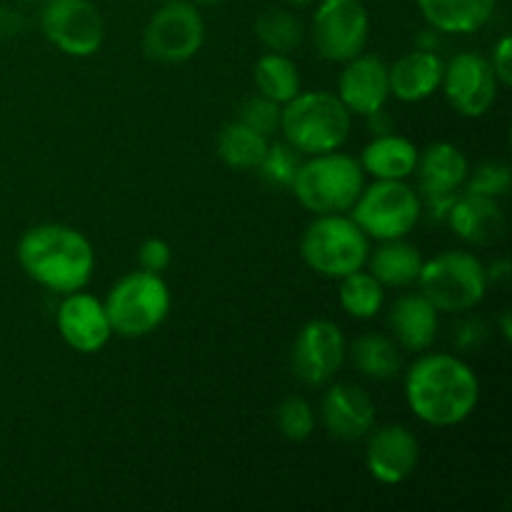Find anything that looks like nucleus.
Returning <instances> with one entry per match:
<instances>
[{
    "mask_svg": "<svg viewBox=\"0 0 512 512\" xmlns=\"http://www.w3.org/2000/svg\"><path fill=\"white\" fill-rule=\"evenodd\" d=\"M405 403L420 423L455 428L478 408L480 380L458 355L420 353L405 370Z\"/></svg>",
    "mask_w": 512,
    "mask_h": 512,
    "instance_id": "obj_1",
    "label": "nucleus"
},
{
    "mask_svg": "<svg viewBox=\"0 0 512 512\" xmlns=\"http://www.w3.org/2000/svg\"><path fill=\"white\" fill-rule=\"evenodd\" d=\"M23 273L55 295L85 290L95 273V250L88 235L63 223H43L25 230L18 240Z\"/></svg>",
    "mask_w": 512,
    "mask_h": 512,
    "instance_id": "obj_2",
    "label": "nucleus"
},
{
    "mask_svg": "<svg viewBox=\"0 0 512 512\" xmlns=\"http://www.w3.org/2000/svg\"><path fill=\"white\" fill-rule=\"evenodd\" d=\"M280 133L300 155L340 150L353 130V113L328 90H300L280 110Z\"/></svg>",
    "mask_w": 512,
    "mask_h": 512,
    "instance_id": "obj_3",
    "label": "nucleus"
},
{
    "mask_svg": "<svg viewBox=\"0 0 512 512\" xmlns=\"http://www.w3.org/2000/svg\"><path fill=\"white\" fill-rule=\"evenodd\" d=\"M365 188V173L360 160L348 153L308 155L295 173L293 195L313 215L348 213Z\"/></svg>",
    "mask_w": 512,
    "mask_h": 512,
    "instance_id": "obj_4",
    "label": "nucleus"
},
{
    "mask_svg": "<svg viewBox=\"0 0 512 512\" xmlns=\"http://www.w3.org/2000/svg\"><path fill=\"white\" fill-rule=\"evenodd\" d=\"M103 305L110 325H113V335L135 340L155 333L168 320L170 308H173V293L163 275L140 268L135 273L123 275L108 290Z\"/></svg>",
    "mask_w": 512,
    "mask_h": 512,
    "instance_id": "obj_5",
    "label": "nucleus"
},
{
    "mask_svg": "<svg viewBox=\"0 0 512 512\" xmlns=\"http://www.w3.org/2000/svg\"><path fill=\"white\" fill-rule=\"evenodd\" d=\"M370 255V238L350 215H315L300 238V258L313 273L340 280L365 268Z\"/></svg>",
    "mask_w": 512,
    "mask_h": 512,
    "instance_id": "obj_6",
    "label": "nucleus"
},
{
    "mask_svg": "<svg viewBox=\"0 0 512 512\" xmlns=\"http://www.w3.org/2000/svg\"><path fill=\"white\" fill-rule=\"evenodd\" d=\"M418 288L438 313H468L483 303L490 288L485 265L468 250H443L423 260Z\"/></svg>",
    "mask_w": 512,
    "mask_h": 512,
    "instance_id": "obj_7",
    "label": "nucleus"
},
{
    "mask_svg": "<svg viewBox=\"0 0 512 512\" xmlns=\"http://www.w3.org/2000/svg\"><path fill=\"white\" fill-rule=\"evenodd\" d=\"M348 213L358 228L378 243L408 238L423 218L420 195L408 180H373L360 190Z\"/></svg>",
    "mask_w": 512,
    "mask_h": 512,
    "instance_id": "obj_8",
    "label": "nucleus"
},
{
    "mask_svg": "<svg viewBox=\"0 0 512 512\" xmlns=\"http://www.w3.org/2000/svg\"><path fill=\"white\" fill-rule=\"evenodd\" d=\"M205 43V20L188 0L160 3L143 30V50L150 60L180 65L193 60Z\"/></svg>",
    "mask_w": 512,
    "mask_h": 512,
    "instance_id": "obj_9",
    "label": "nucleus"
},
{
    "mask_svg": "<svg viewBox=\"0 0 512 512\" xmlns=\"http://www.w3.org/2000/svg\"><path fill=\"white\" fill-rule=\"evenodd\" d=\"M370 15L363 0H320L313 13V45L328 63H348L365 53Z\"/></svg>",
    "mask_w": 512,
    "mask_h": 512,
    "instance_id": "obj_10",
    "label": "nucleus"
},
{
    "mask_svg": "<svg viewBox=\"0 0 512 512\" xmlns=\"http://www.w3.org/2000/svg\"><path fill=\"white\" fill-rule=\"evenodd\" d=\"M40 30L70 58H90L105 43L103 15L90 0H45Z\"/></svg>",
    "mask_w": 512,
    "mask_h": 512,
    "instance_id": "obj_11",
    "label": "nucleus"
},
{
    "mask_svg": "<svg viewBox=\"0 0 512 512\" xmlns=\"http://www.w3.org/2000/svg\"><path fill=\"white\" fill-rule=\"evenodd\" d=\"M348 358V340L333 320H308L298 330L290 350V365L295 378L308 388H323L333 383L335 375Z\"/></svg>",
    "mask_w": 512,
    "mask_h": 512,
    "instance_id": "obj_12",
    "label": "nucleus"
},
{
    "mask_svg": "<svg viewBox=\"0 0 512 512\" xmlns=\"http://www.w3.org/2000/svg\"><path fill=\"white\" fill-rule=\"evenodd\" d=\"M445 100L463 118H483L498 100L500 83L493 65L480 53H458L445 63L443 70Z\"/></svg>",
    "mask_w": 512,
    "mask_h": 512,
    "instance_id": "obj_13",
    "label": "nucleus"
},
{
    "mask_svg": "<svg viewBox=\"0 0 512 512\" xmlns=\"http://www.w3.org/2000/svg\"><path fill=\"white\" fill-rule=\"evenodd\" d=\"M55 325L65 345L83 355L100 353L113 338V325L105 313L103 300L85 290L63 295L55 310Z\"/></svg>",
    "mask_w": 512,
    "mask_h": 512,
    "instance_id": "obj_14",
    "label": "nucleus"
},
{
    "mask_svg": "<svg viewBox=\"0 0 512 512\" xmlns=\"http://www.w3.org/2000/svg\"><path fill=\"white\" fill-rule=\"evenodd\" d=\"M368 450H365V468L370 478L380 485H403L413 478L420 463V443L415 433L405 425H383L370 430Z\"/></svg>",
    "mask_w": 512,
    "mask_h": 512,
    "instance_id": "obj_15",
    "label": "nucleus"
},
{
    "mask_svg": "<svg viewBox=\"0 0 512 512\" xmlns=\"http://www.w3.org/2000/svg\"><path fill=\"white\" fill-rule=\"evenodd\" d=\"M320 420L330 438L355 443L375 428V403L365 388L355 383H328L320 403Z\"/></svg>",
    "mask_w": 512,
    "mask_h": 512,
    "instance_id": "obj_16",
    "label": "nucleus"
},
{
    "mask_svg": "<svg viewBox=\"0 0 512 512\" xmlns=\"http://www.w3.org/2000/svg\"><path fill=\"white\" fill-rule=\"evenodd\" d=\"M338 95L345 108L353 115H370L385 110L390 100L388 65L373 53H360L353 60L343 63L338 78Z\"/></svg>",
    "mask_w": 512,
    "mask_h": 512,
    "instance_id": "obj_17",
    "label": "nucleus"
},
{
    "mask_svg": "<svg viewBox=\"0 0 512 512\" xmlns=\"http://www.w3.org/2000/svg\"><path fill=\"white\" fill-rule=\"evenodd\" d=\"M445 223L453 228V233L460 240L470 245H480V248L498 243L505 235V228H508L500 200L468 193V190L458 193Z\"/></svg>",
    "mask_w": 512,
    "mask_h": 512,
    "instance_id": "obj_18",
    "label": "nucleus"
},
{
    "mask_svg": "<svg viewBox=\"0 0 512 512\" xmlns=\"http://www.w3.org/2000/svg\"><path fill=\"white\" fill-rule=\"evenodd\" d=\"M390 338L405 353H425L438 338L440 313L423 293H403L388 310Z\"/></svg>",
    "mask_w": 512,
    "mask_h": 512,
    "instance_id": "obj_19",
    "label": "nucleus"
},
{
    "mask_svg": "<svg viewBox=\"0 0 512 512\" xmlns=\"http://www.w3.org/2000/svg\"><path fill=\"white\" fill-rule=\"evenodd\" d=\"M445 60L438 50L415 48L388 65L390 98L400 103H423L433 98L443 83Z\"/></svg>",
    "mask_w": 512,
    "mask_h": 512,
    "instance_id": "obj_20",
    "label": "nucleus"
},
{
    "mask_svg": "<svg viewBox=\"0 0 512 512\" xmlns=\"http://www.w3.org/2000/svg\"><path fill=\"white\" fill-rule=\"evenodd\" d=\"M470 163L463 150L453 143H430L423 153H418V195L433 193H460L468 180Z\"/></svg>",
    "mask_w": 512,
    "mask_h": 512,
    "instance_id": "obj_21",
    "label": "nucleus"
},
{
    "mask_svg": "<svg viewBox=\"0 0 512 512\" xmlns=\"http://www.w3.org/2000/svg\"><path fill=\"white\" fill-rule=\"evenodd\" d=\"M418 145L398 133H380L360 153V168L373 180H408L418 165Z\"/></svg>",
    "mask_w": 512,
    "mask_h": 512,
    "instance_id": "obj_22",
    "label": "nucleus"
},
{
    "mask_svg": "<svg viewBox=\"0 0 512 512\" xmlns=\"http://www.w3.org/2000/svg\"><path fill=\"white\" fill-rule=\"evenodd\" d=\"M498 0H418L425 23L443 35H470L490 23Z\"/></svg>",
    "mask_w": 512,
    "mask_h": 512,
    "instance_id": "obj_23",
    "label": "nucleus"
},
{
    "mask_svg": "<svg viewBox=\"0 0 512 512\" xmlns=\"http://www.w3.org/2000/svg\"><path fill=\"white\" fill-rule=\"evenodd\" d=\"M423 260V253L415 245L405 243V238L385 240L370 250L365 268L383 288H410L418 283Z\"/></svg>",
    "mask_w": 512,
    "mask_h": 512,
    "instance_id": "obj_24",
    "label": "nucleus"
},
{
    "mask_svg": "<svg viewBox=\"0 0 512 512\" xmlns=\"http://www.w3.org/2000/svg\"><path fill=\"white\" fill-rule=\"evenodd\" d=\"M350 363L370 380H393L403 370V350L390 335L363 333L350 345Z\"/></svg>",
    "mask_w": 512,
    "mask_h": 512,
    "instance_id": "obj_25",
    "label": "nucleus"
},
{
    "mask_svg": "<svg viewBox=\"0 0 512 512\" xmlns=\"http://www.w3.org/2000/svg\"><path fill=\"white\" fill-rule=\"evenodd\" d=\"M270 138L250 125L233 120L225 123L218 133V158L233 170H258Z\"/></svg>",
    "mask_w": 512,
    "mask_h": 512,
    "instance_id": "obj_26",
    "label": "nucleus"
},
{
    "mask_svg": "<svg viewBox=\"0 0 512 512\" xmlns=\"http://www.w3.org/2000/svg\"><path fill=\"white\" fill-rule=\"evenodd\" d=\"M253 80L258 95L285 105L300 93V70L295 60L285 53H265L255 60Z\"/></svg>",
    "mask_w": 512,
    "mask_h": 512,
    "instance_id": "obj_27",
    "label": "nucleus"
},
{
    "mask_svg": "<svg viewBox=\"0 0 512 512\" xmlns=\"http://www.w3.org/2000/svg\"><path fill=\"white\" fill-rule=\"evenodd\" d=\"M340 308L355 320H373L385 305V288L370 275V270L360 268L355 273L338 280Z\"/></svg>",
    "mask_w": 512,
    "mask_h": 512,
    "instance_id": "obj_28",
    "label": "nucleus"
},
{
    "mask_svg": "<svg viewBox=\"0 0 512 512\" xmlns=\"http://www.w3.org/2000/svg\"><path fill=\"white\" fill-rule=\"evenodd\" d=\"M303 23L288 8H268L255 18V38L268 53L290 55L303 43Z\"/></svg>",
    "mask_w": 512,
    "mask_h": 512,
    "instance_id": "obj_29",
    "label": "nucleus"
},
{
    "mask_svg": "<svg viewBox=\"0 0 512 512\" xmlns=\"http://www.w3.org/2000/svg\"><path fill=\"white\" fill-rule=\"evenodd\" d=\"M300 158H303V155H300L298 150L290 148L288 143H270L258 165L260 178H263L270 188L288 190L290 185H293L300 163H303Z\"/></svg>",
    "mask_w": 512,
    "mask_h": 512,
    "instance_id": "obj_30",
    "label": "nucleus"
},
{
    "mask_svg": "<svg viewBox=\"0 0 512 512\" xmlns=\"http://www.w3.org/2000/svg\"><path fill=\"white\" fill-rule=\"evenodd\" d=\"M275 425L280 435L290 443H303L313 435L315 430V413L313 405L300 395H288L275 410Z\"/></svg>",
    "mask_w": 512,
    "mask_h": 512,
    "instance_id": "obj_31",
    "label": "nucleus"
},
{
    "mask_svg": "<svg viewBox=\"0 0 512 512\" xmlns=\"http://www.w3.org/2000/svg\"><path fill=\"white\" fill-rule=\"evenodd\" d=\"M512 185V173L505 163H483L480 168H475L473 173H468L463 190L478 195H488V198H505L510 193Z\"/></svg>",
    "mask_w": 512,
    "mask_h": 512,
    "instance_id": "obj_32",
    "label": "nucleus"
},
{
    "mask_svg": "<svg viewBox=\"0 0 512 512\" xmlns=\"http://www.w3.org/2000/svg\"><path fill=\"white\" fill-rule=\"evenodd\" d=\"M280 110H283V105H278L275 100L255 95V98L245 100L238 120L270 138V133H275L280 128Z\"/></svg>",
    "mask_w": 512,
    "mask_h": 512,
    "instance_id": "obj_33",
    "label": "nucleus"
},
{
    "mask_svg": "<svg viewBox=\"0 0 512 512\" xmlns=\"http://www.w3.org/2000/svg\"><path fill=\"white\" fill-rule=\"evenodd\" d=\"M138 263L148 273L163 275L173 263V248L163 238H148L138 248Z\"/></svg>",
    "mask_w": 512,
    "mask_h": 512,
    "instance_id": "obj_34",
    "label": "nucleus"
},
{
    "mask_svg": "<svg viewBox=\"0 0 512 512\" xmlns=\"http://www.w3.org/2000/svg\"><path fill=\"white\" fill-rule=\"evenodd\" d=\"M490 65H493V73L498 78L500 88H510L512 85V38L510 35H503L498 40V45L493 48V55H490Z\"/></svg>",
    "mask_w": 512,
    "mask_h": 512,
    "instance_id": "obj_35",
    "label": "nucleus"
},
{
    "mask_svg": "<svg viewBox=\"0 0 512 512\" xmlns=\"http://www.w3.org/2000/svg\"><path fill=\"white\" fill-rule=\"evenodd\" d=\"M488 338V328H485L483 320L473 318V320H465V323L458 325L455 330V345L460 350H475L485 343Z\"/></svg>",
    "mask_w": 512,
    "mask_h": 512,
    "instance_id": "obj_36",
    "label": "nucleus"
},
{
    "mask_svg": "<svg viewBox=\"0 0 512 512\" xmlns=\"http://www.w3.org/2000/svg\"><path fill=\"white\" fill-rule=\"evenodd\" d=\"M25 30V18L23 13H18L10 5H0V40L18 38Z\"/></svg>",
    "mask_w": 512,
    "mask_h": 512,
    "instance_id": "obj_37",
    "label": "nucleus"
},
{
    "mask_svg": "<svg viewBox=\"0 0 512 512\" xmlns=\"http://www.w3.org/2000/svg\"><path fill=\"white\" fill-rule=\"evenodd\" d=\"M485 273H488V280L490 283H505V280H510V260H498V263H493L490 268H485Z\"/></svg>",
    "mask_w": 512,
    "mask_h": 512,
    "instance_id": "obj_38",
    "label": "nucleus"
},
{
    "mask_svg": "<svg viewBox=\"0 0 512 512\" xmlns=\"http://www.w3.org/2000/svg\"><path fill=\"white\" fill-rule=\"evenodd\" d=\"M500 333H503L505 343H510V340H512V323H510V310H503V315H500Z\"/></svg>",
    "mask_w": 512,
    "mask_h": 512,
    "instance_id": "obj_39",
    "label": "nucleus"
},
{
    "mask_svg": "<svg viewBox=\"0 0 512 512\" xmlns=\"http://www.w3.org/2000/svg\"><path fill=\"white\" fill-rule=\"evenodd\" d=\"M283 3L288 5V8H308L313 0H283Z\"/></svg>",
    "mask_w": 512,
    "mask_h": 512,
    "instance_id": "obj_40",
    "label": "nucleus"
},
{
    "mask_svg": "<svg viewBox=\"0 0 512 512\" xmlns=\"http://www.w3.org/2000/svg\"><path fill=\"white\" fill-rule=\"evenodd\" d=\"M193 3H198V5H218V3H223V0H193Z\"/></svg>",
    "mask_w": 512,
    "mask_h": 512,
    "instance_id": "obj_41",
    "label": "nucleus"
},
{
    "mask_svg": "<svg viewBox=\"0 0 512 512\" xmlns=\"http://www.w3.org/2000/svg\"><path fill=\"white\" fill-rule=\"evenodd\" d=\"M20 3H33V0H20Z\"/></svg>",
    "mask_w": 512,
    "mask_h": 512,
    "instance_id": "obj_42",
    "label": "nucleus"
},
{
    "mask_svg": "<svg viewBox=\"0 0 512 512\" xmlns=\"http://www.w3.org/2000/svg\"><path fill=\"white\" fill-rule=\"evenodd\" d=\"M158 3H168V0H158Z\"/></svg>",
    "mask_w": 512,
    "mask_h": 512,
    "instance_id": "obj_43",
    "label": "nucleus"
}]
</instances>
